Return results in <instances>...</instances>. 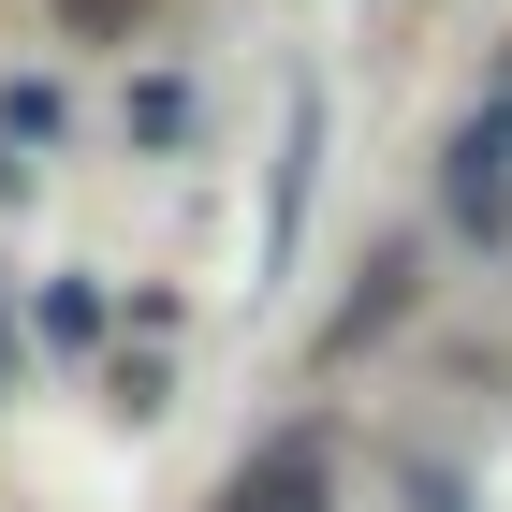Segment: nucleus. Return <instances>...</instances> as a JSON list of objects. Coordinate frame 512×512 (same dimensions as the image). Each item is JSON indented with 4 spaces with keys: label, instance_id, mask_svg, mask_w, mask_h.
<instances>
[{
    "label": "nucleus",
    "instance_id": "nucleus-1",
    "mask_svg": "<svg viewBox=\"0 0 512 512\" xmlns=\"http://www.w3.org/2000/svg\"><path fill=\"white\" fill-rule=\"evenodd\" d=\"M439 220L469 249H512V59H498V88H483L469 118H454V147H439Z\"/></svg>",
    "mask_w": 512,
    "mask_h": 512
},
{
    "label": "nucleus",
    "instance_id": "nucleus-4",
    "mask_svg": "<svg viewBox=\"0 0 512 512\" xmlns=\"http://www.w3.org/2000/svg\"><path fill=\"white\" fill-rule=\"evenodd\" d=\"M191 118H205V103H191L176 74H147V88H132V147H191Z\"/></svg>",
    "mask_w": 512,
    "mask_h": 512
},
{
    "label": "nucleus",
    "instance_id": "nucleus-3",
    "mask_svg": "<svg viewBox=\"0 0 512 512\" xmlns=\"http://www.w3.org/2000/svg\"><path fill=\"white\" fill-rule=\"evenodd\" d=\"M44 15H59L74 44H147L161 30V0H44Z\"/></svg>",
    "mask_w": 512,
    "mask_h": 512
},
{
    "label": "nucleus",
    "instance_id": "nucleus-2",
    "mask_svg": "<svg viewBox=\"0 0 512 512\" xmlns=\"http://www.w3.org/2000/svg\"><path fill=\"white\" fill-rule=\"evenodd\" d=\"M220 512H337V498H322V454H308V439H278V454H249V469H235V498H220Z\"/></svg>",
    "mask_w": 512,
    "mask_h": 512
}]
</instances>
